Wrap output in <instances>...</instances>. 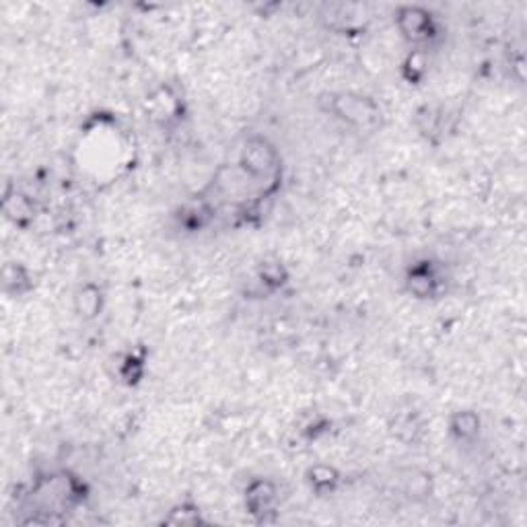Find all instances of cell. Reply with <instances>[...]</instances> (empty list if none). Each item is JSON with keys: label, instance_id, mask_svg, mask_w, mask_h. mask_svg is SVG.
I'll return each mask as SVG.
<instances>
[{"label": "cell", "instance_id": "1", "mask_svg": "<svg viewBox=\"0 0 527 527\" xmlns=\"http://www.w3.org/2000/svg\"><path fill=\"white\" fill-rule=\"evenodd\" d=\"M323 112L338 120L345 126L357 130H373L379 126L384 112L371 95L354 93V91H338L326 93L320 99Z\"/></svg>", "mask_w": 527, "mask_h": 527}, {"label": "cell", "instance_id": "2", "mask_svg": "<svg viewBox=\"0 0 527 527\" xmlns=\"http://www.w3.org/2000/svg\"><path fill=\"white\" fill-rule=\"evenodd\" d=\"M281 152L266 136H250L239 152V171L250 182L262 183L268 192L276 190L281 180Z\"/></svg>", "mask_w": 527, "mask_h": 527}, {"label": "cell", "instance_id": "3", "mask_svg": "<svg viewBox=\"0 0 527 527\" xmlns=\"http://www.w3.org/2000/svg\"><path fill=\"white\" fill-rule=\"evenodd\" d=\"M398 34L404 42L416 50H424L439 37V21L433 11L424 9L421 4H402L393 12Z\"/></svg>", "mask_w": 527, "mask_h": 527}, {"label": "cell", "instance_id": "4", "mask_svg": "<svg viewBox=\"0 0 527 527\" xmlns=\"http://www.w3.org/2000/svg\"><path fill=\"white\" fill-rule=\"evenodd\" d=\"M446 272L433 260H418L406 270L404 289L412 299L416 301H433L439 299L446 291Z\"/></svg>", "mask_w": 527, "mask_h": 527}, {"label": "cell", "instance_id": "5", "mask_svg": "<svg viewBox=\"0 0 527 527\" xmlns=\"http://www.w3.org/2000/svg\"><path fill=\"white\" fill-rule=\"evenodd\" d=\"M244 507L253 522L272 523L281 507L278 486L268 478H252L244 491Z\"/></svg>", "mask_w": 527, "mask_h": 527}, {"label": "cell", "instance_id": "6", "mask_svg": "<svg viewBox=\"0 0 527 527\" xmlns=\"http://www.w3.org/2000/svg\"><path fill=\"white\" fill-rule=\"evenodd\" d=\"M3 213L11 225L27 229L35 219V205L27 194L19 192L17 188H6L3 196Z\"/></svg>", "mask_w": 527, "mask_h": 527}, {"label": "cell", "instance_id": "7", "mask_svg": "<svg viewBox=\"0 0 527 527\" xmlns=\"http://www.w3.org/2000/svg\"><path fill=\"white\" fill-rule=\"evenodd\" d=\"M73 307L76 317H81L82 322H93L104 314L105 309V293L99 284L85 283L76 289L73 297Z\"/></svg>", "mask_w": 527, "mask_h": 527}, {"label": "cell", "instance_id": "8", "mask_svg": "<svg viewBox=\"0 0 527 527\" xmlns=\"http://www.w3.org/2000/svg\"><path fill=\"white\" fill-rule=\"evenodd\" d=\"M447 430L453 441L469 446V443H474L482 433V418L476 410H455L453 415L447 418Z\"/></svg>", "mask_w": 527, "mask_h": 527}, {"label": "cell", "instance_id": "9", "mask_svg": "<svg viewBox=\"0 0 527 527\" xmlns=\"http://www.w3.org/2000/svg\"><path fill=\"white\" fill-rule=\"evenodd\" d=\"M305 482L315 497H332L342 484V474L329 463H315L305 472Z\"/></svg>", "mask_w": 527, "mask_h": 527}, {"label": "cell", "instance_id": "10", "mask_svg": "<svg viewBox=\"0 0 527 527\" xmlns=\"http://www.w3.org/2000/svg\"><path fill=\"white\" fill-rule=\"evenodd\" d=\"M3 291L4 295L19 299V297L29 295L34 291V275L23 262H6L3 268Z\"/></svg>", "mask_w": 527, "mask_h": 527}, {"label": "cell", "instance_id": "11", "mask_svg": "<svg viewBox=\"0 0 527 527\" xmlns=\"http://www.w3.org/2000/svg\"><path fill=\"white\" fill-rule=\"evenodd\" d=\"M175 219L180 227L186 229L190 233L202 231V229L211 225V221L214 219V206L206 198L192 200L182 206V211L177 213Z\"/></svg>", "mask_w": 527, "mask_h": 527}, {"label": "cell", "instance_id": "12", "mask_svg": "<svg viewBox=\"0 0 527 527\" xmlns=\"http://www.w3.org/2000/svg\"><path fill=\"white\" fill-rule=\"evenodd\" d=\"M256 278L266 291L276 293V291H283L291 283V272L281 258L268 256L258 264Z\"/></svg>", "mask_w": 527, "mask_h": 527}, {"label": "cell", "instance_id": "13", "mask_svg": "<svg viewBox=\"0 0 527 527\" xmlns=\"http://www.w3.org/2000/svg\"><path fill=\"white\" fill-rule=\"evenodd\" d=\"M144 373H147V357L144 353L130 351L126 353L122 360L118 365V377L124 385L135 387L144 379Z\"/></svg>", "mask_w": 527, "mask_h": 527}, {"label": "cell", "instance_id": "14", "mask_svg": "<svg viewBox=\"0 0 527 527\" xmlns=\"http://www.w3.org/2000/svg\"><path fill=\"white\" fill-rule=\"evenodd\" d=\"M429 74V56L424 50H410L402 62V79L408 85H421Z\"/></svg>", "mask_w": 527, "mask_h": 527}, {"label": "cell", "instance_id": "15", "mask_svg": "<svg viewBox=\"0 0 527 527\" xmlns=\"http://www.w3.org/2000/svg\"><path fill=\"white\" fill-rule=\"evenodd\" d=\"M163 523L167 525H200L205 523L200 507L192 500H183V503L171 507L167 517H163Z\"/></svg>", "mask_w": 527, "mask_h": 527}, {"label": "cell", "instance_id": "16", "mask_svg": "<svg viewBox=\"0 0 527 527\" xmlns=\"http://www.w3.org/2000/svg\"><path fill=\"white\" fill-rule=\"evenodd\" d=\"M406 497L412 500H422L430 497V476L427 472H418L415 469L410 476H406V486H404Z\"/></svg>", "mask_w": 527, "mask_h": 527}]
</instances>
